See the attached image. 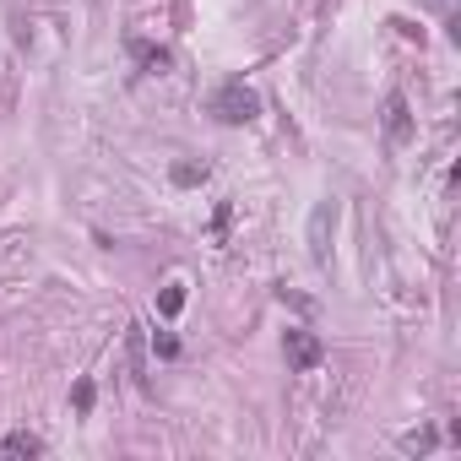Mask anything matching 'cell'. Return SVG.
<instances>
[{"instance_id": "1", "label": "cell", "mask_w": 461, "mask_h": 461, "mask_svg": "<svg viewBox=\"0 0 461 461\" xmlns=\"http://www.w3.org/2000/svg\"><path fill=\"white\" fill-rule=\"evenodd\" d=\"M206 109H212L223 125H250V119L261 114V98H256V93H250L244 81L234 76V81H223V88H218L212 98H206Z\"/></svg>"}, {"instance_id": "2", "label": "cell", "mask_w": 461, "mask_h": 461, "mask_svg": "<svg viewBox=\"0 0 461 461\" xmlns=\"http://www.w3.org/2000/svg\"><path fill=\"white\" fill-rule=\"evenodd\" d=\"M282 353H288V364H293V369H320L326 342L315 337L310 326H288V331H282Z\"/></svg>"}, {"instance_id": "3", "label": "cell", "mask_w": 461, "mask_h": 461, "mask_svg": "<svg viewBox=\"0 0 461 461\" xmlns=\"http://www.w3.org/2000/svg\"><path fill=\"white\" fill-rule=\"evenodd\" d=\"M331 228H337V201H320L315 218H310V256H315V261L331 256Z\"/></svg>"}, {"instance_id": "4", "label": "cell", "mask_w": 461, "mask_h": 461, "mask_svg": "<svg viewBox=\"0 0 461 461\" xmlns=\"http://www.w3.org/2000/svg\"><path fill=\"white\" fill-rule=\"evenodd\" d=\"M386 142H391V147H407V142H412V109H407L402 93L386 98Z\"/></svg>"}, {"instance_id": "5", "label": "cell", "mask_w": 461, "mask_h": 461, "mask_svg": "<svg viewBox=\"0 0 461 461\" xmlns=\"http://www.w3.org/2000/svg\"><path fill=\"white\" fill-rule=\"evenodd\" d=\"M131 55H136V65H142L147 76H163V71H169V50L147 44V38H131Z\"/></svg>"}, {"instance_id": "6", "label": "cell", "mask_w": 461, "mask_h": 461, "mask_svg": "<svg viewBox=\"0 0 461 461\" xmlns=\"http://www.w3.org/2000/svg\"><path fill=\"white\" fill-rule=\"evenodd\" d=\"M0 456H44V440L27 434V429H17V434L0 440Z\"/></svg>"}, {"instance_id": "7", "label": "cell", "mask_w": 461, "mask_h": 461, "mask_svg": "<svg viewBox=\"0 0 461 461\" xmlns=\"http://www.w3.org/2000/svg\"><path fill=\"white\" fill-rule=\"evenodd\" d=\"M169 180L185 185V190H190V185H206V163H190V158H185V163H174V169H169Z\"/></svg>"}, {"instance_id": "8", "label": "cell", "mask_w": 461, "mask_h": 461, "mask_svg": "<svg viewBox=\"0 0 461 461\" xmlns=\"http://www.w3.org/2000/svg\"><path fill=\"white\" fill-rule=\"evenodd\" d=\"M434 445H440L434 429H412V434H402V450H407V456H429Z\"/></svg>"}, {"instance_id": "9", "label": "cell", "mask_w": 461, "mask_h": 461, "mask_svg": "<svg viewBox=\"0 0 461 461\" xmlns=\"http://www.w3.org/2000/svg\"><path fill=\"white\" fill-rule=\"evenodd\" d=\"M158 310L174 320V315L185 310V282H169V288H163V293H158Z\"/></svg>"}, {"instance_id": "10", "label": "cell", "mask_w": 461, "mask_h": 461, "mask_svg": "<svg viewBox=\"0 0 461 461\" xmlns=\"http://www.w3.org/2000/svg\"><path fill=\"white\" fill-rule=\"evenodd\" d=\"M93 396H98V391H93V380H76V386H71V407H76V412H88V407H93Z\"/></svg>"}, {"instance_id": "11", "label": "cell", "mask_w": 461, "mask_h": 461, "mask_svg": "<svg viewBox=\"0 0 461 461\" xmlns=\"http://www.w3.org/2000/svg\"><path fill=\"white\" fill-rule=\"evenodd\" d=\"M277 299H282L288 310H299V315H310V299H304V293H293V288H277Z\"/></svg>"}, {"instance_id": "12", "label": "cell", "mask_w": 461, "mask_h": 461, "mask_svg": "<svg viewBox=\"0 0 461 461\" xmlns=\"http://www.w3.org/2000/svg\"><path fill=\"white\" fill-rule=\"evenodd\" d=\"M152 348H158V358H174V353H180V342L169 337V331H163V337H152Z\"/></svg>"}]
</instances>
